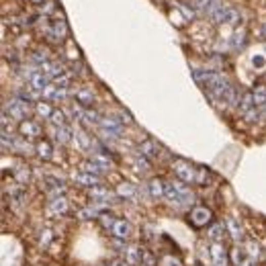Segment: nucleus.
Instances as JSON below:
<instances>
[{"mask_svg":"<svg viewBox=\"0 0 266 266\" xmlns=\"http://www.w3.org/2000/svg\"><path fill=\"white\" fill-rule=\"evenodd\" d=\"M121 123H131V115H127V113H121V119H119Z\"/></svg>","mask_w":266,"mask_h":266,"instance_id":"nucleus-43","label":"nucleus"},{"mask_svg":"<svg viewBox=\"0 0 266 266\" xmlns=\"http://www.w3.org/2000/svg\"><path fill=\"white\" fill-rule=\"evenodd\" d=\"M74 180H76L78 184H82V186H88V188H92V186H96V184H100V176H94V174H88V172H84V170H80V172H76V174H74Z\"/></svg>","mask_w":266,"mask_h":266,"instance_id":"nucleus-7","label":"nucleus"},{"mask_svg":"<svg viewBox=\"0 0 266 266\" xmlns=\"http://www.w3.org/2000/svg\"><path fill=\"white\" fill-rule=\"evenodd\" d=\"M244 117H246V121H250V123L258 121V117H260V113H258V106H254V109H252V111H248Z\"/></svg>","mask_w":266,"mask_h":266,"instance_id":"nucleus-38","label":"nucleus"},{"mask_svg":"<svg viewBox=\"0 0 266 266\" xmlns=\"http://www.w3.org/2000/svg\"><path fill=\"white\" fill-rule=\"evenodd\" d=\"M174 172L182 182H193L195 180V168L188 162H176L174 164Z\"/></svg>","mask_w":266,"mask_h":266,"instance_id":"nucleus-5","label":"nucleus"},{"mask_svg":"<svg viewBox=\"0 0 266 266\" xmlns=\"http://www.w3.org/2000/svg\"><path fill=\"white\" fill-rule=\"evenodd\" d=\"M15 176H17V180H19L21 184H27V180H29V170H27V168H17Z\"/></svg>","mask_w":266,"mask_h":266,"instance_id":"nucleus-34","label":"nucleus"},{"mask_svg":"<svg viewBox=\"0 0 266 266\" xmlns=\"http://www.w3.org/2000/svg\"><path fill=\"white\" fill-rule=\"evenodd\" d=\"M225 230H227V234H230L234 240H240V238H242V225H240V221H238L236 217H227V219H225Z\"/></svg>","mask_w":266,"mask_h":266,"instance_id":"nucleus-13","label":"nucleus"},{"mask_svg":"<svg viewBox=\"0 0 266 266\" xmlns=\"http://www.w3.org/2000/svg\"><path fill=\"white\" fill-rule=\"evenodd\" d=\"M262 33H264V37H266V23L262 25Z\"/></svg>","mask_w":266,"mask_h":266,"instance_id":"nucleus-46","label":"nucleus"},{"mask_svg":"<svg viewBox=\"0 0 266 266\" xmlns=\"http://www.w3.org/2000/svg\"><path fill=\"white\" fill-rule=\"evenodd\" d=\"M45 182H47V191H49L53 197H60V195H64V191H66V184H64L62 180L47 176V178H45Z\"/></svg>","mask_w":266,"mask_h":266,"instance_id":"nucleus-10","label":"nucleus"},{"mask_svg":"<svg viewBox=\"0 0 266 266\" xmlns=\"http://www.w3.org/2000/svg\"><path fill=\"white\" fill-rule=\"evenodd\" d=\"M225 225H221V223H217V225H213L211 230H209V240L211 242H223V236H225Z\"/></svg>","mask_w":266,"mask_h":266,"instance_id":"nucleus-20","label":"nucleus"},{"mask_svg":"<svg viewBox=\"0 0 266 266\" xmlns=\"http://www.w3.org/2000/svg\"><path fill=\"white\" fill-rule=\"evenodd\" d=\"M111 234H113L115 240L125 242V240H129V236H131V223L125 221V219H117L115 225L111 227Z\"/></svg>","mask_w":266,"mask_h":266,"instance_id":"nucleus-4","label":"nucleus"},{"mask_svg":"<svg viewBox=\"0 0 266 266\" xmlns=\"http://www.w3.org/2000/svg\"><path fill=\"white\" fill-rule=\"evenodd\" d=\"M109 195H111V191L106 188L104 184H96V186L90 188V197L96 199V201H106V199H109Z\"/></svg>","mask_w":266,"mask_h":266,"instance_id":"nucleus-18","label":"nucleus"},{"mask_svg":"<svg viewBox=\"0 0 266 266\" xmlns=\"http://www.w3.org/2000/svg\"><path fill=\"white\" fill-rule=\"evenodd\" d=\"M240 21H242L240 11H236V9H227V13H225V23H227V25H238Z\"/></svg>","mask_w":266,"mask_h":266,"instance_id":"nucleus-29","label":"nucleus"},{"mask_svg":"<svg viewBox=\"0 0 266 266\" xmlns=\"http://www.w3.org/2000/svg\"><path fill=\"white\" fill-rule=\"evenodd\" d=\"M252 94H254V104L256 106H266V88H256Z\"/></svg>","mask_w":266,"mask_h":266,"instance_id":"nucleus-30","label":"nucleus"},{"mask_svg":"<svg viewBox=\"0 0 266 266\" xmlns=\"http://www.w3.org/2000/svg\"><path fill=\"white\" fill-rule=\"evenodd\" d=\"M135 166H137V170H149V160L147 158H143V156H137V160H135Z\"/></svg>","mask_w":266,"mask_h":266,"instance_id":"nucleus-36","label":"nucleus"},{"mask_svg":"<svg viewBox=\"0 0 266 266\" xmlns=\"http://www.w3.org/2000/svg\"><path fill=\"white\" fill-rule=\"evenodd\" d=\"M76 100H78V104H82L84 109H86V106H90V104L94 102V94H92L90 90L80 88V90H76Z\"/></svg>","mask_w":266,"mask_h":266,"instance_id":"nucleus-17","label":"nucleus"},{"mask_svg":"<svg viewBox=\"0 0 266 266\" xmlns=\"http://www.w3.org/2000/svg\"><path fill=\"white\" fill-rule=\"evenodd\" d=\"M162 266H182V262L174 260L172 256H166V258H162Z\"/></svg>","mask_w":266,"mask_h":266,"instance_id":"nucleus-39","label":"nucleus"},{"mask_svg":"<svg viewBox=\"0 0 266 266\" xmlns=\"http://www.w3.org/2000/svg\"><path fill=\"white\" fill-rule=\"evenodd\" d=\"M35 149H37V154H39V158H43V160H49V158L53 156V147H51V143H49L47 139H43V141H39Z\"/></svg>","mask_w":266,"mask_h":266,"instance_id":"nucleus-22","label":"nucleus"},{"mask_svg":"<svg viewBox=\"0 0 266 266\" xmlns=\"http://www.w3.org/2000/svg\"><path fill=\"white\" fill-rule=\"evenodd\" d=\"M53 33H56V37H58V39H64V37H66V33H68V25H66L64 21H58L56 25H53Z\"/></svg>","mask_w":266,"mask_h":266,"instance_id":"nucleus-32","label":"nucleus"},{"mask_svg":"<svg viewBox=\"0 0 266 266\" xmlns=\"http://www.w3.org/2000/svg\"><path fill=\"white\" fill-rule=\"evenodd\" d=\"M164 182L162 180H158V178H154V180H149V184H147V188H149V195L154 197V199H160L164 195Z\"/></svg>","mask_w":266,"mask_h":266,"instance_id":"nucleus-19","label":"nucleus"},{"mask_svg":"<svg viewBox=\"0 0 266 266\" xmlns=\"http://www.w3.org/2000/svg\"><path fill=\"white\" fill-rule=\"evenodd\" d=\"M111 266H129V262H127L125 258H115V260L111 262Z\"/></svg>","mask_w":266,"mask_h":266,"instance_id":"nucleus-42","label":"nucleus"},{"mask_svg":"<svg viewBox=\"0 0 266 266\" xmlns=\"http://www.w3.org/2000/svg\"><path fill=\"white\" fill-rule=\"evenodd\" d=\"M254 106H256V104H254V94H252V92H246V94L240 98V102H238V109H240V113H244V115H246L248 111H252Z\"/></svg>","mask_w":266,"mask_h":266,"instance_id":"nucleus-15","label":"nucleus"},{"mask_svg":"<svg viewBox=\"0 0 266 266\" xmlns=\"http://www.w3.org/2000/svg\"><path fill=\"white\" fill-rule=\"evenodd\" d=\"M45 7H43V13H51L53 11V3H43Z\"/></svg>","mask_w":266,"mask_h":266,"instance_id":"nucleus-44","label":"nucleus"},{"mask_svg":"<svg viewBox=\"0 0 266 266\" xmlns=\"http://www.w3.org/2000/svg\"><path fill=\"white\" fill-rule=\"evenodd\" d=\"M164 197H166L170 203H182V197H180V193L176 191L174 182H168V184L164 186Z\"/></svg>","mask_w":266,"mask_h":266,"instance_id":"nucleus-21","label":"nucleus"},{"mask_svg":"<svg viewBox=\"0 0 266 266\" xmlns=\"http://www.w3.org/2000/svg\"><path fill=\"white\" fill-rule=\"evenodd\" d=\"M5 109L11 113V119H17V121H25V117H27V113H29V102H25V100H21V98H15V100H11Z\"/></svg>","mask_w":266,"mask_h":266,"instance_id":"nucleus-2","label":"nucleus"},{"mask_svg":"<svg viewBox=\"0 0 266 266\" xmlns=\"http://www.w3.org/2000/svg\"><path fill=\"white\" fill-rule=\"evenodd\" d=\"M76 137H78V141H80V145H82L84 149H88V147H92V145H94V139H90L84 131H78V133H76Z\"/></svg>","mask_w":266,"mask_h":266,"instance_id":"nucleus-33","label":"nucleus"},{"mask_svg":"<svg viewBox=\"0 0 266 266\" xmlns=\"http://www.w3.org/2000/svg\"><path fill=\"white\" fill-rule=\"evenodd\" d=\"M195 78H197V82H201V84L211 92V96L219 94L221 90H225V88L230 86L227 78H225L223 74H219V72H203V70H195Z\"/></svg>","mask_w":266,"mask_h":266,"instance_id":"nucleus-1","label":"nucleus"},{"mask_svg":"<svg viewBox=\"0 0 266 266\" xmlns=\"http://www.w3.org/2000/svg\"><path fill=\"white\" fill-rule=\"evenodd\" d=\"M92 162H96L102 170H109V168H113V160L109 158V154L106 151H96L94 156H92Z\"/></svg>","mask_w":266,"mask_h":266,"instance_id":"nucleus-14","label":"nucleus"},{"mask_svg":"<svg viewBox=\"0 0 266 266\" xmlns=\"http://www.w3.org/2000/svg\"><path fill=\"white\" fill-rule=\"evenodd\" d=\"M246 252H248V256H250L252 260H258V258L262 256V250H260V244H258V242H254V240H250V242L246 244Z\"/></svg>","mask_w":266,"mask_h":266,"instance_id":"nucleus-24","label":"nucleus"},{"mask_svg":"<svg viewBox=\"0 0 266 266\" xmlns=\"http://www.w3.org/2000/svg\"><path fill=\"white\" fill-rule=\"evenodd\" d=\"M123 258L129 262V266H137V264H141V260H143V248H139V246H129V248H125Z\"/></svg>","mask_w":266,"mask_h":266,"instance_id":"nucleus-6","label":"nucleus"},{"mask_svg":"<svg viewBox=\"0 0 266 266\" xmlns=\"http://www.w3.org/2000/svg\"><path fill=\"white\" fill-rule=\"evenodd\" d=\"M35 111H37V115H41L43 119H49V117L53 115V109L49 106V102H43V100H39V102H37Z\"/></svg>","mask_w":266,"mask_h":266,"instance_id":"nucleus-25","label":"nucleus"},{"mask_svg":"<svg viewBox=\"0 0 266 266\" xmlns=\"http://www.w3.org/2000/svg\"><path fill=\"white\" fill-rule=\"evenodd\" d=\"M49 121L56 125V129L66 127V115H64V111H53V115L49 117Z\"/></svg>","mask_w":266,"mask_h":266,"instance_id":"nucleus-27","label":"nucleus"},{"mask_svg":"<svg viewBox=\"0 0 266 266\" xmlns=\"http://www.w3.org/2000/svg\"><path fill=\"white\" fill-rule=\"evenodd\" d=\"M139 156H143V158H147V160H154L156 156H158V145L154 143V141H143V143H139Z\"/></svg>","mask_w":266,"mask_h":266,"instance_id":"nucleus-12","label":"nucleus"},{"mask_svg":"<svg viewBox=\"0 0 266 266\" xmlns=\"http://www.w3.org/2000/svg\"><path fill=\"white\" fill-rule=\"evenodd\" d=\"M82 170L88 172V174H94V176H100V174H102V168H100L96 162H92V160H88V162L82 164Z\"/></svg>","mask_w":266,"mask_h":266,"instance_id":"nucleus-28","label":"nucleus"},{"mask_svg":"<svg viewBox=\"0 0 266 266\" xmlns=\"http://www.w3.org/2000/svg\"><path fill=\"white\" fill-rule=\"evenodd\" d=\"M19 131H21V135H25V137H37V135L41 133L39 125H37L35 121H29V119L21 121V125H19Z\"/></svg>","mask_w":266,"mask_h":266,"instance_id":"nucleus-9","label":"nucleus"},{"mask_svg":"<svg viewBox=\"0 0 266 266\" xmlns=\"http://www.w3.org/2000/svg\"><path fill=\"white\" fill-rule=\"evenodd\" d=\"M51 240H53V234H51L49 230H43L41 236H39V244H41V246H49Z\"/></svg>","mask_w":266,"mask_h":266,"instance_id":"nucleus-35","label":"nucleus"},{"mask_svg":"<svg viewBox=\"0 0 266 266\" xmlns=\"http://www.w3.org/2000/svg\"><path fill=\"white\" fill-rule=\"evenodd\" d=\"M117 195H119L121 199H131V197L135 195V186H133L131 182H121L119 188H117Z\"/></svg>","mask_w":266,"mask_h":266,"instance_id":"nucleus-23","label":"nucleus"},{"mask_svg":"<svg viewBox=\"0 0 266 266\" xmlns=\"http://www.w3.org/2000/svg\"><path fill=\"white\" fill-rule=\"evenodd\" d=\"M248 260H252V258L248 256L246 248H234V250H232V262H234V266H242V264L248 262Z\"/></svg>","mask_w":266,"mask_h":266,"instance_id":"nucleus-16","label":"nucleus"},{"mask_svg":"<svg viewBox=\"0 0 266 266\" xmlns=\"http://www.w3.org/2000/svg\"><path fill=\"white\" fill-rule=\"evenodd\" d=\"M98 219H100V223L106 227V230H111L113 225H115V215H113V213H100V215H98Z\"/></svg>","mask_w":266,"mask_h":266,"instance_id":"nucleus-31","label":"nucleus"},{"mask_svg":"<svg viewBox=\"0 0 266 266\" xmlns=\"http://www.w3.org/2000/svg\"><path fill=\"white\" fill-rule=\"evenodd\" d=\"M43 96L51 98V100H62L66 96V88H60L56 84H47V88L43 90Z\"/></svg>","mask_w":266,"mask_h":266,"instance_id":"nucleus-11","label":"nucleus"},{"mask_svg":"<svg viewBox=\"0 0 266 266\" xmlns=\"http://www.w3.org/2000/svg\"><path fill=\"white\" fill-rule=\"evenodd\" d=\"M49 209L56 213V215H64V213H68V199H66L64 195L53 197V199L49 201Z\"/></svg>","mask_w":266,"mask_h":266,"instance_id":"nucleus-8","label":"nucleus"},{"mask_svg":"<svg viewBox=\"0 0 266 266\" xmlns=\"http://www.w3.org/2000/svg\"><path fill=\"white\" fill-rule=\"evenodd\" d=\"M56 139H58L60 143H68V141L72 139V131H70V127L66 125V127L56 129Z\"/></svg>","mask_w":266,"mask_h":266,"instance_id":"nucleus-26","label":"nucleus"},{"mask_svg":"<svg viewBox=\"0 0 266 266\" xmlns=\"http://www.w3.org/2000/svg\"><path fill=\"white\" fill-rule=\"evenodd\" d=\"M252 64H254L256 68H264V66H266V58H264V56H256V58H252Z\"/></svg>","mask_w":266,"mask_h":266,"instance_id":"nucleus-41","label":"nucleus"},{"mask_svg":"<svg viewBox=\"0 0 266 266\" xmlns=\"http://www.w3.org/2000/svg\"><path fill=\"white\" fill-rule=\"evenodd\" d=\"M141 266H154V256H151L147 250H143V260H141Z\"/></svg>","mask_w":266,"mask_h":266,"instance_id":"nucleus-40","label":"nucleus"},{"mask_svg":"<svg viewBox=\"0 0 266 266\" xmlns=\"http://www.w3.org/2000/svg\"><path fill=\"white\" fill-rule=\"evenodd\" d=\"M244 43H246V33H244V31L236 33V35H234V47H236V49H238V47H244Z\"/></svg>","mask_w":266,"mask_h":266,"instance_id":"nucleus-37","label":"nucleus"},{"mask_svg":"<svg viewBox=\"0 0 266 266\" xmlns=\"http://www.w3.org/2000/svg\"><path fill=\"white\" fill-rule=\"evenodd\" d=\"M211 217L213 215H211V211L207 207H195L191 211V215H188V221H191L193 227H205L211 221Z\"/></svg>","mask_w":266,"mask_h":266,"instance_id":"nucleus-3","label":"nucleus"},{"mask_svg":"<svg viewBox=\"0 0 266 266\" xmlns=\"http://www.w3.org/2000/svg\"><path fill=\"white\" fill-rule=\"evenodd\" d=\"M33 5H43V0H31Z\"/></svg>","mask_w":266,"mask_h":266,"instance_id":"nucleus-45","label":"nucleus"}]
</instances>
